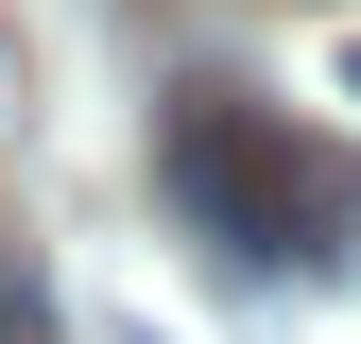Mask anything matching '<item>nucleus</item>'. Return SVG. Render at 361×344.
I'll return each instance as SVG.
<instances>
[{
	"label": "nucleus",
	"mask_w": 361,
	"mask_h": 344,
	"mask_svg": "<svg viewBox=\"0 0 361 344\" xmlns=\"http://www.w3.org/2000/svg\"><path fill=\"white\" fill-rule=\"evenodd\" d=\"M155 190H172V224H190L224 276L344 258V224H361V190L293 138L276 104H241V86H172V104H155Z\"/></svg>",
	"instance_id": "obj_1"
},
{
	"label": "nucleus",
	"mask_w": 361,
	"mask_h": 344,
	"mask_svg": "<svg viewBox=\"0 0 361 344\" xmlns=\"http://www.w3.org/2000/svg\"><path fill=\"white\" fill-rule=\"evenodd\" d=\"M35 327H52V276H35V258L0 241V344H35Z\"/></svg>",
	"instance_id": "obj_2"
},
{
	"label": "nucleus",
	"mask_w": 361,
	"mask_h": 344,
	"mask_svg": "<svg viewBox=\"0 0 361 344\" xmlns=\"http://www.w3.org/2000/svg\"><path fill=\"white\" fill-rule=\"evenodd\" d=\"M0 138H18V35H0Z\"/></svg>",
	"instance_id": "obj_3"
},
{
	"label": "nucleus",
	"mask_w": 361,
	"mask_h": 344,
	"mask_svg": "<svg viewBox=\"0 0 361 344\" xmlns=\"http://www.w3.org/2000/svg\"><path fill=\"white\" fill-rule=\"evenodd\" d=\"M344 104H361V35H344Z\"/></svg>",
	"instance_id": "obj_4"
},
{
	"label": "nucleus",
	"mask_w": 361,
	"mask_h": 344,
	"mask_svg": "<svg viewBox=\"0 0 361 344\" xmlns=\"http://www.w3.org/2000/svg\"><path fill=\"white\" fill-rule=\"evenodd\" d=\"M104 344H155V327H104Z\"/></svg>",
	"instance_id": "obj_5"
}]
</instances>
